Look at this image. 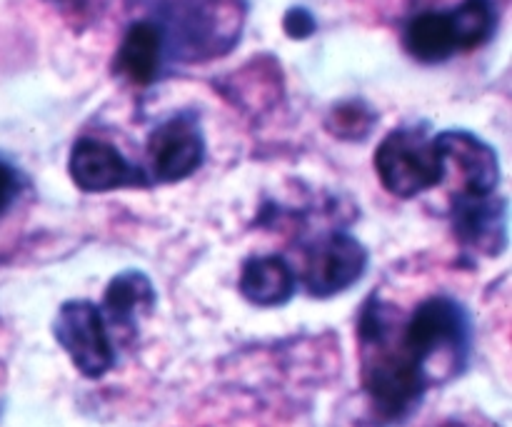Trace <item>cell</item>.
<instances>
[{"instance_id":"obj_7","label":"cell","mask_w":512,"mask_h":427,"mask_svg":"<svg viewBox=\"0 0 512 427\" xmlns=\"http://www.w3.org/2000/svg\"><path fill=\"white\" fill-rule=\"evenodd\" d=\"M68 175L83 193L145 188L150 180L138 165L125 160L115 145L98 138L75 140L68 158Z\"/></svg>"},{"instance_id":"obj_14","label":"cell","mask_w":512,"mask_h":427,"mask_svg":"<svg viewBox=\"0 0 512 427\" xmlns=\"http://www.w3.org/2000/svg\"><path fill=\"white\" fill-rule=\"evenodd\" d=\"M375 113L363 103V100H348L333 108L330 113V133H335L343 140H360L373 130Z\"/></svg>"},{"instance_id":"obj_5","label":"cell","mask_w":512,"mask_h":427,"mask_svg":"<svg viewBox=\"0 0 512 427\" xmlns=\"http://www.w3.org/2000/svg\"><path fill=\"white\" fill-rule=\"evenodd\" d=\"M53 335L68 353L80 375L98 380L115 365V348L108 333V320L90 300H68L58 310Z\"/></svg>"},{"instance_id":"obj_6","label":"cell","mask_w":512,"mask_h":427,"mask_svg":"<svg viewBox=\"0 0 512 427\" xmlns=\"http://www.w3.org/2000/svg\"><path fill=\"white\" fill-rule=\"evenodd\" d=\"M148 160L160 183H180L198 173L205 160V135L193 110H180L158 125L148 138Z\"/></svg>"},{"instance_id":"obj_1","label":"cell","mask_w":512,"mask_h":427,"mask_svg":"<svg viewBox=\"0 0 512 427\" xmlns=\"http://www.w3.org/2000/svg\"><path fill=\"white\" fill-rule=\"evenodd\" d=\"M163 40L168 63H205L238 43L245 0H133Z\"/></svg>"},{"instance_id":"obj_17","label":"cell","mask_w":512,"mask_h":427,"mask_svg":"<svg viewBox=\"0 0 512 427\" xmlns=\"http://www.w3.org/2000/svg\"><path fill=\"white\" fill-rule=\"evenodd\" d=\"M20 193V175L10 168L8 163L0 160V215L13 205V200Z\"/></svg>"},{"instance_id":"obj_15","label":"cell","mask_w":512,"mask_h":427,"mask_svg":"<svg viewBox=\"0 0 512 427\" xmlns=\"http://www.w3.org/2000/svg\"><path fill=\"white\" fill-rule=\"evenodd\" d=\"M283 28H285V35L293 40L310 38V35L315 33L313 13H310L308 8H300V5H295V8H290L288 13H285Z\"/></svg>"},{"instance_id":"obj_16","label":"cell","mask_w":512,"mask_h":427,"mask_svg":"<svg viewBox=\"0 0 512 427\" xmlns=\"http://www.w3.org/2000/svg\"><path fill=\"white\" fill-rule=\"evenodd\" d=\"M53 5L58 13H63L70 20H90L95 18V10L100 8V0H45Z\"/></svg>"},{"instance_id":"obj_13","label":"cell","mask_w":512,"mask_h":427,"mask_svg":"<svg viewBox=\"0 0 512 427\" xmlns=\"http://www.w3.org/2000/svg\"><path fill=\"white\" fill-rule=\"evenodd\" d=\"M155 303V288L148 275L140 270H125L115 275L105 288L103 298V318L110 320L118 328H128L140 310H150Z\"/></svg>"},{"instance_id":"obj_2","label":"cell","mask_w":512,"mask_h":427,"mask_svg":"<svg viewBox=\"0 0 512 427\" xmlns=\"http://www.w3.org/2000/svg\"><path fill=\"white\" fill-rule=\"evenodd\" d=\"M498 28L495 0H463L450 10H425L403 28V48L413 60L438 65L488 43Z\"/></svg>"},{"instance_id":"obj_3","label":"cell","mask_w":512,"mask_h":427,"mask_svg":"<svg viewBox=\"0 0 512 427\" xmlns=\"http://www.w3.org/2000/svg\"><path fill=\"white\" fill-rule=\"evenodd\" d=\"M375 173L395 198H415L440 185L448 173L440 145L423 125H405L385 135L375 150Z\"/></svg>"},{"instance_id":"obj_9","label":"cell","mask_w":512,"mask_h":427,"mask_svg":"<svg viewBox=\"0 0 512 427\" xmlns=\"http://www.w3.org/2000/svg\"><path fill=\"white\" fill-rule=\"evenodd\" d=\"M453 225L460 243L470 250L498 255L508 243V205L493 193H463L453 205Z\"/></svg>"},{"instance_id":"obj_8","label":"cell","mask_w":512,"mask_h":427,"mask_svg":"<svg viewBox=\"0 0 512 427\" xmlns=\"http://www.w3.org/2000/svg\"><path fill=\"white\" fill-rule=\"evenodd\" d=\"M368 268V250L348 233H333L313 248L305 268V285L313 298H333L358 283Z\"/></svg>"},{"instance_id":"obj_10","label":"cell","mask_w":512,"mask_h":427,"mask_svg":"<svg viewBox=\"0 0 512 427\" xmlns=\"http://www.w3.org/2000/svg\"><path fill=\"white\" fill-rule=\"evenodd\" d=\"M435 140H438L445 163L453 160L463 173L465 193H495L500 180V163L498 153L485 140L468 130H445V133L435 135Z\"/></svg>"},{"instance_id":"obj_11","label":"cell","mask_w":512,"mask_h":427,"mask_svg":"<svg viewBox=\"0 0 512 427\" xmlns=\"http://www.w3.org/2000/svg\"><path fill=\"white\" fill-rule=\"evenodd\" d=\"M168 58H165L163 40L160 33L143 18H135L125 28L120 48L115 53V73L135 85H153L160 80Z\"/></svg>"},{"instance_id":"obj_4","label":"cell","mask_w":512,"mask_h":427,"mask_svg":"<svg viewBox=\"0 0 512 427\" xmlns=\"http://www.w3.org/2000/svg\"><path fill=\"white\" fill-rule=\"evenodd\" d=\"M395 348L428 373V360L438 353H448L450 360L463 365L468 358L470 318L463 305L453 298H428L405 320L403 328H395Z\"/></svg>"},{"instance_id":"obj_12","label":"cell","mask_w":512,"mask_h":427,"mask_svg":"<svg viewBox=\"0 0 512 427\" xmlns=\"http://www.w3.org/2000/svg\"><path fill=\"white\" fill-rule=\"evenodd\" d=\"M240 293L260 308L285 305L295 293V273L280 255L250 258L240 273Z\"/></svg>"}]
</instances>
